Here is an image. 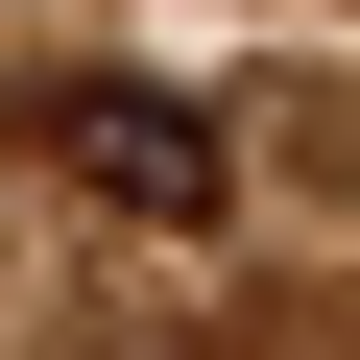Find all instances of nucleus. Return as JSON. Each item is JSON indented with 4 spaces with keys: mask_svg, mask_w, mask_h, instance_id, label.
Listing matches in <instances>:
<instances>
[{
    "mask_svg": "<svg viewBox=\"0 0 360 360\" xmlns=\"http://www.w3.org/2000/svg\"><path fill=\"white\" fill-rule=\"evenodd\" d=\"M25 144L72 168L96 217H144V240H193V217H217V168H240V144H217V96H168V72H96V49H72V72H25Z\"/></svg>",
    "mask_w": 360,
    "mask_h": 360,
    "instance_id": "1",
    "label": "nucleus"
}]
</instances>
